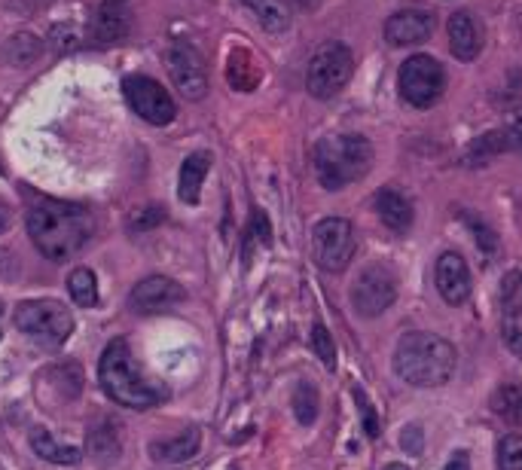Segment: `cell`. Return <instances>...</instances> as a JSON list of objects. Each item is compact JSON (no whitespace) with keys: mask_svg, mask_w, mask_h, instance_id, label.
Wrapping results in <instances>:
<instances>
[{"mask_svg":"<svg viewBox=\"0 0 522 470\" xmlns=\"http://www.w3.org/2000/svg\"><path fill=\"white\" fill-rule=\"evenodd\" d=\"M446 470H468V452H455L452 461L446 464Z\"/></svg>","mask_w":522,"mask_h":470,"instance_id":"38","label":"cell"},{"mask_svg":"<svg viewBox=\"0 0 522 470\" xmlns=\"http://www.w3.org/2000/svg\"><path fill=\"white\" fill-rule=\"evenodd\" d=\"M168 74L171 83L178 89L187 101H199L208 95V68H205V58L202 52L187 43V40H174L168 46Z\"/></svg>","mask_w":522,"mask_h":470,"instance_id":"11","label":"cell"},{"mask_svg":"<svg viewBox=\"0 0 522 470\" xmlns=\"http://www.w3.org/2000/svg\"><path fill=\"white\" fill-rule=\"evenodd\" d=\"M400 446L410 452V455H419L422 446H425V431H419L416 425H410V428L400 434Z\"/></svg>","mask_w":522,"mask_h":470,"instance_id":"35","label":"cell"},{"mask_svg":"<svg viewBox=\"0 0 522 470\" xmlns=\"http://www.w3.org/2000/svg\"><path fill=\"white\" fill-rule=\"evenodd\" d=\"M376 214H379V220H382L391 232H397V235L410 232V226H413V220H416L413 202L406 199L400 190H394V187H382V190L376 193Z\"/></svg>","mask_w":522,"mask_h":470,"instance_id":"17","label":"cell"},{"mask_svg":"<svg viewBox=\"0 0 522 470\" xmlns=\"http://www.w3.org/2000/svg\"><path fill=\"white\" fill-rule=\"evenodd\" d=\"M382 470H410V467H406V464H397V461H394V464H385Z\"/></svg>","mask_w":522,"mask_h":470,"instance_id":"40","label":"cell"},{"mask_svg":"<svg viewBox=\"0 0 522 470\" xmlns=\"http://www.w3.org/2000/svg\"><path fill=\"white\" fill-rule=\"evenodd\" d=\"M434 284H437V293L443 297V303L464 306L471 300V290H474L468 260H464L458 251H443L437 257V266H434Z\"/></svg>","mask_w":522,"mask_h":470,"instance_id":"13","label":"cell"},{"mask_svg":"<svg viewBox=\"0 0 522 470\" xmlns=\"http://www.w3.org/2000/svg\"><path fill=\"white\" fill-rule=\"evenodd\" d=\"M0 318H4V306H0ZM0 336H4V333H0Z\"/></svg>","mask_w":522,"mask_h":470,"instance_id":"42","label":"cell"},{"mask_svg":"<svg viewBox=\"0 0 522 470\" xmlns=\"http://www.w3.org/2000/svg\"><path fill=\"white\" fill-rule=\"evenodd\" d=\"M352 394H355V400H358V413H361V422H364V434H367L370 440H376V437L382 434V422H379L376 406L370 403V397L364 394V388L355 385Z\"/></svg>","mask_w":522,"mask_h":470,"instance_id":"31","label":"cell"},{"mask_svg":"<svg viewBox=\"0 0 522 470\" xmlns=\"http://www.w3.org/2000/svg\"><path fill=\"white\" fill-rule=\"evenodd\" d=\"M510 150H522V129L486 132V135L471 147V159H492L495 153H510Z\"/></svg>","mask_w":522,"mask_h":470,"instance_id":"23","label":"cell"},{"mask_svg":"<svg viewBox=\"0 0 522 470\" xmlns=\"http://www.w3.org/2000/svg\"><path fill=\"white\" fill-rule=\"evenodd\" d=\"M522 312V269H513L501 281V315Z\"/></svg>","mask_w":522,"mask_h":470,"instance_id":"28","label":"cell"},{"mask_svg":"<svg viewBox=\"0 0 522 470\" xmlns=\"http://www.w3.org/2000/svg\"><path fill=\"white\" fill-rule=\"evenodd\" d=\"M34 4H37V7H43V4H49V0H34Z\"/></svg>","mask_w":522,"mask_h":470,"instance_id":"41","label":"cell"},{"mask_svg":"<svg viewBox=\"0 0 522 470\" xmlns=\"http://www.w3.org/2000/svg\"><path fill=\"white\" fill-rule=\"evenodd\" d=\"M294 416L300 425H315L318 419V391L312 382H300L294 391Z\"/></svg>","mask_w":522,"mask_h":470,"instance_id":"27","label":"cell"},{"mask_svg":"<svg viewBox=\"0 0 522 470\" xmlns=\"http://www.w3.org/2000/svg\"><path fill=\"white\" fill-rule=\"evenodd\" d=\"M242 4L254 13V19L260 22L263 31L269 34H281L290 28V0H242Z\"/></svg>","mask_w":522,"mask_h":470,"instance_id":"21","label":"cell"},{"mask_svg":"<svg viewBox=\"0 0 522 470\" xmlns=\"http://www.w3.org/2000/svg\"><path fill=\"white\" fill-rule=\"evenodd\" d=\"M98 379L104 394L126 409H153L156 403L165 400V391L156 388L132 358V348L126 339L107 342L104 355L98 361Z\"/></svg>","mask_w":522,"mask_h":470,"instance_id":"3","label":"cell"},{"mask_svg":"<svg viewBox=\"0 0 522 470\" xmlns=\"http://www.w3.org/2000/svg\"><path fill=\"white\" fill-rule=\"evenodd\" d=\"M272 242V226H269V217L263 208H254L251 214V223H248V232H245V260H251V254L257 248H266Z\"/></svg>","mask_w":522,"mask_h":470,"instance_id":"26","label":"cell"},{"mask_svg":"<svg viewBox=\"0 0 522 470\" xmlns=\"http://www.w3.org/2000/svg\"><path fill=\"white\" fill-rule=\"evenodd\" d=\"M184 300H187V290L178 281H174V278L150 275V278H141L132 287L129 306L138 315H159V312H171L174 306H181Z\"/></svg>","mask_w":522,"mask_h":470,"instance_id":"12","label":"cell"},{"mask_svg":"<svg viewBox=\"0 0 522 470\" xmlns=\"http://www.w3.org/2000/svg\"><path fill=\"white\" fill-rule=\"evenodd\" d=\"M464 220H468L471 223V229H477L480 235H477V239H480V245H483V251H486V257H492L495 254V248H498V242L492 239V229H486L480 220H474V217H464Z\"/></svg>","mask_w":522,"mask_h":470,"instance_id":"36","label":"cell"},{"mask_svg":"<svg viewBox=\"0 0 522 470\" xmlns=\"http://www.w3.org/2000/svg\"><path fill=\"white\" fill-rule=\"evenodd\" d=\"M391 367L400 376V382H406V385L440 388L458 370V351L449 339H443L437 333L413 330V333L400 336V342L394 345Z\"/></svg>","mask_w":522,"mask_h":470,"instance_id":"2","label":"cell"},{"mask_svg":"<svg viewBox=\"0 0 522 470\" xmlns=\"http://www.w3.org/2000/svg\"><path fill=\"white\" fill-rule=\"evenodd\" d=\"M397 89L403 95L406 104L413 107H431L434 101H440L443 89H446V71L437 62L434 55L416 52L400 65L397 74Z\"/></svg>","mask_w":522,"mask_h":470,"instance_id":"8","label":"cell"},{"mask_svg":"<svg viewBox=\"0 0 522 470\" xmlns=\"http://www.w3.org/2000/svg\"><path fill=\"white\" fill-rule=\"evenodd\" d=\"M312 348H315V355L321 358V364L327 370L336 367V345H333V336L327 333V327L321 321L312 324Z\"/></svg>","mask_w":522,"mask_h":470,"instance_id":"30","label":"cell"},{"mask_svg":"<svg viewBox=\"0 0 522 470\" xmlns=\"http://www.w3.org/2000/svg\"><path fill=\"white\" fill-rule=\"evenodd\" d=\"M10 226H13V208L4 199H0V235H4Z\"/></svg>","mask_w":522,"mask_h":470,"instance_id":"37","label":"cell"},{"mask_svg":"<svg viewBox=\"0 0 522 470\" xmlns=\"http://www.w3.org/2000/svg\"><path fill=\"white\" fill-rule=\"evenodd\" d=\"M16 327L40 348H58L74 333V315L58 300H28L16 309Z\"/></svg>","mask_w":522,"mask_h":470,"instance_id":"5","label":"cell"},{"mask_svg":"<svg viewBox=\"0 0 522 470\" xmlns=\"http://www.w3.org/2000/svg\"><path fill=\"white\" fill-rule=\"evenodd\" d=\"M68 293L71 300L80 306V309H92L98 306V281H95V272L80 266L68 275Z\"/></svg>","mask_w":522,"mask_h":470,"instance_id":"25","label":"cell"},{"mask_svg":"<svg viewBox=\"0 0 522 470\" xmlns=\"http://www.w3.org/2000/svg\"><path fill=\"white\" fill-rule=\"evenodd\" d=\"M290 4L300 7L303 13H312V10H318V7H321V0H290Z\"/></svg>","mask_w":522,"mask_h":470,"instance_id":"39","label":"cell"},{"mask_svg":"<svg viewBox=\"0 0 522 470\" xmlns=\"http://www.w3.org/2000/svg\"><path fill=\"white\" fill-rule=\"evenodd\" d=\"M226 80L236 92H254L260 86V68L248 49H232L226 58Z\"/></svg>","mask_w":522,"mask_h":470,"instance_id":"20","label":"cell"},{"mask_svg":"<svg viewBox=\"0 0 522 470\" xmlns=\"http://www.w3.org/2000/svg\"><path fill=\"white\" fill-rule=\"evenodd\" d=\"M495 413L507 416L510 422H522V388H501L495 394Z\"/></svg>","mask_w":522,"mask_h":470,"instance_id":"32","label":"cell"},{"mask_svg":"<svg viewBox=\"0 0 522 470\" xmlns=\"http://www.w3.org/2000/svg\"><path fill=\"white\" fill-rule=\"evenodd\" d=\"M92 217L80 205L68 202H40L28 211V235L37 245V251L52 260V263H65L77 257L89 239H92Z\"/></svg>","mask_w":522,"mask_h":470,"instance_id":"1","label":"cell"},{"mask_svg":"<svg viewBox=\"0 0 522 470\" xmlns=\"http://www.w3.org/2000/svg\"><path fill=\"white\" fill-rule=\"evenodd\" d=\"M358 251L355 226L345 217H324L312 229V254L324 272H345Z\"/></svg>","mask_w":522,"mask_h":470,"instance_id":"7","label":"cell"},{"mask_svg":"<svg viewBox=\"0 0 522 470\" xmlns=\"http://www.w3.org/2000/svg\"><path fill=\"white\" fill-rule=\"evenodd\" d=\"M162 220H165V208H159V205H147V208L132 211V217H129V229H132V232H150V229H156Z\"/></svg>","mask_w":522,"mask_h":470,"instance_id":"33","label":"cell"},{"mask_svg":"<svg viewBox=\"0 0 522 470\" xmlns=\"http://www.w3.org/2000/svg\"><path fill=\"white\" fill-rule=\"evenodd\" d=\"M31 449L40 455V458H46V461H52V464H62V467H71V464H77L80 461V449L77 446H65V443H58L49 431H43V428H34L31 431Z\"/></svg>","mask_w":522,"mask_h":470,"instance_id":"22","label":"cell"},{"mask_svg":"<svg viewBox=\"0 0 522 470\" xmlns=\"http://www.w3.org/2000/svg\"><path fill=\"white\" fill-rule=\"evenodd\" d=\"M40 382H49V388L62 391V400H77L83 391V370L77 364H58L40 373Z\"/></svg>","mask_w":522,"mask_h":470,"instance_id":"24","label":"cell"},{"mask_svg":"<svg viewBox=\"0 0 522 470\" xmlns=\"http://www.w3.org/2000/svg\"><path fill=\"white\" fill-rule=\"evenodd\" d=\"M211 171V153L199 150V153H190L181 165V178H178V196L184 205H196L199 196H202V184Z\"/></svg>","mask_w":522,"mask_h":470,"instance_id":"18","label":"cell"},{"mask_svg":"<svg viewBox=\"0 0 522 470\" xmlns=\"http://www.w3.org/2000/svg\"><path fill=\"white\" fill-rule=\"evenodd\" d=\"M501 470H522V434H504L498 443Z\"/></svg>","mask_w":522,"mask_h":470,"instance_id":"29","label":"cell"},{"mask_svg":"<svg viewBox=\"0 0 522 470\" xmlns=\"http://www.w3.org/2000/svg\"><path fill=\"white\" fill-rule=\"evenodd\" d=\"M352 71H355V55L345 43H324L309 62V71H306V89L312 98L318 101H327V98H336L348 80H352Z\"/></svg>","mask_w":522,"mask_h":470,"instance_id":"6","label":"cell"},{"mask_svg":"<svg viewBox=\"0 0 522 470\" xmlns=\"http://www.w3.org/2000/svg\"><path fill=\"white\" fill-rule=\"evenodd\" d=\"M501 336H504V342H507L510 351L522 355V312L501 315Z\"/></svg>","mask_w":522,"mask_h":470,"instance_id":"34","label":"cell"},{"mask_svg":"<svg viewBox=\"0 0 522 470\" xmlns=\"http://www.w3.org/2000/svg\"><path fill=\"white\" fill-rule=\"evenodd\" d=\"M431 34H434V13L419 10V7L397 10L385 22V40L391 46H419Z\"/></svg>","mask_w":522,"mask_h":470,"instance_id":"15","label":"cell"},{"mask_svg":"<svg viewBox=\"0 0 522 470\" xmlns=\"http://www.w3.org/2000/svg\"><path fill=\"white\" fill-rule=\"evenodd\" d=\"M129 34H132V4L129 0H104L89 25V40L98 46H113L123 43Z\"/></svg>","mask_w":522,"mask_h":470,"instance_id":"14","label":"cell"},{"mask_svg":"<svg viewBox=\"0 0 522 470\" xmlns=\"http://www.w3.org/2000/svg\"><path fill=\"white\" fill-rule=\"evenodd\" d=\"M394 300H397V278L382 263L367 266L352 287V306L361 318L385 315L394 306Z\"/></svg>","mask_w":522,"mask_h":470,"instance_id":"10","label":"cell"},{"mask_svg":"<svg viewBox=\"0 0 522 470\" xmlns=\"http://www.w3.org/2000/svg\"><path fill=\"white\" fill-rule=\"evenodd\" d=\"M446 37H449L452 55L461 58V62H474V58L483 52V25L468 10H458V13L449 16Z\"/></svg>","mask_w":522,"mask_h":470,"instance_id":"16","label":"cell"},{"mask_svg":"<svg viewBox=\"0 0 522 470\" xmlns=\"http://www.w3.org/2000/svg\"><path fill=\"white\" fill-rule=\"evenodd\" d=\"M202 446V431L199 428H187L178 437H168V440H153L150 443V455L156 461H168V464H181L190 461Z\"/></svg>","mask_w":522,"mask_h":470,"instance_id":"19","label":"cell"},{"mask_svg":"<svg viewBox=\"0 0 522 470\" xmlns=\"http://www.w3.org/2000/svg\"><path fill=\"white\" fill-rule=\"evenodd\" d=\"M373 165V144L364 135H330L315 144V174L324 190L361 181Z\"/></svg>","mask_w":522,"mask_h":470,"instance_id":"4","label":"cell"},{"mask_svg":"<svg viewBox=\"0 0 522 470\" xmlns=\"http://www.w3.org/2000/svg\"><path fill=\"white\" fill-rule=\"evenodd\" d=\"M123 89H126L129 107L141 116L144 123H150V126L174 123L178 104H174V98L168 95V89L162 83H156L153 77H144V74H132V77H126Z\"/></svg>","mask_w":522,"mask_h":470,"instance_id":"9","label":"cell"}]
</instances>
